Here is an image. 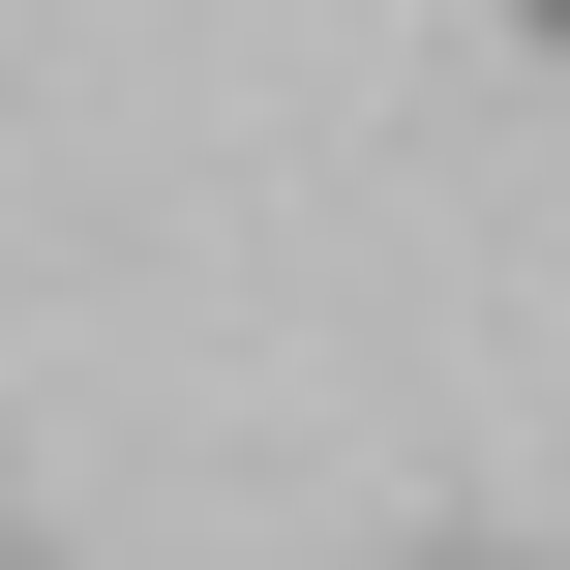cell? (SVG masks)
<instances>
[{"mask_svg":"<svg viewBox=\"0 0 570 570\" xmlns=\"http://www.w3.org/2000/svg\"><path fill=\"white\" fill-rule=\"evenodd\" d=\"M511 30H541V60H570V0H511Z\"/></svg>","mask_w":570,"mask_h":570,"instance_id":"cell-1","label":"cell"}]
</instances>
